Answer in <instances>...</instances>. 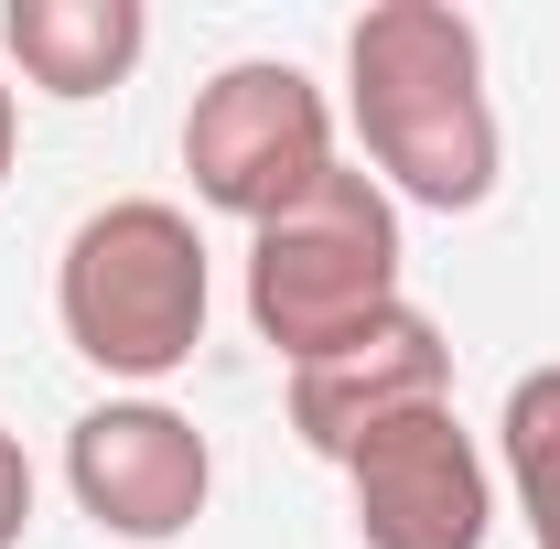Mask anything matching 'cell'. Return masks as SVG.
I'll use <instances>...</instances> for the list:
<instances>
[{
    "mask_svg": "<svg viewBox=\"0 0 560 549\" xmlns=\"http://www.w3.org/2000/svg\"><path fill=\"white\" fill-rule=\"evenodd\" d=\"M206 237H195V215L162 206V195H119V206H97L86 226L66 237V259H55V324L66 344L97 366V377H173L195 344H206Z\"/></svg>",
    "mask_w": 560,
    "mask_h": 549,
    "instance_id": "2",
    "label": "cell"
},
{
    "mask_svg": "<svg viewBox=\"0 0 560 549\" xmlns=\"http://www.w3.org/2000/svg\"><path fill=\"white\" fill-rule=\"evenodd\" d=\"M442 399H453V344H442V324L420 302H399L388 324H366L335 355L291 366V431L324 464H346L366 431H388V420H410V410H442Z\"/></svg>",
    "mask_w": 560,
    "mask_h": 549,
    "instance_id": "7",
    "label": "cell"
},
{
    "mask_svg": "<svg viewBox=\"0 0 560 549\" xmlns=\"http://www.w3.org/2000/svg\"><path fill=\"white\" fill-rule=\"evenodd\" d=\"M22 528H33V464H22V442L0 431V549H22Z\"/></svg>",
    "mask_w": 560,
    "mask_h": 549,
    "instance_id": "10",
    "label": "cell"
},
{
    "mask_svg": "<svg viewBox=\"0 0 560 549\" xmlns=\"http://www.w3.org/2000/svg\"><path fill=\"white\" fill-rule=\"evenodd\" d=\"M184 173L215 215H237L248 237L291 215L324 173H335V108L324 86L280 55H248V66H215L184 108Z\"/></svg>",
    "mask_w": 560,
    "mask_h": 549,
    "instance_id": "4",
    "label": "cell"
},
{
    "mask_svg": "<svg viewBox=\"0 0 560 549\" xmlns=\"http://www.w3.org/2000/svg\"><path fill=\"white\" fill-rule=\"evenodd\" d=\"M346 506L366 549H486L495 475L475 453V431L453 420V399H442V410H410L346 453Z\"/></svg>",
    "mask_w": 560,
    "mask_h": 549,
    "instance_id": "5",
    "label": "cell"
},
{
    "mask_svg": "<svg viewBox=\"0 0 560 549\" xmlns=\"http://www.w3.org/2000/svg\"><path fill=\"white\" fill-rule=\"evenodd\" d=\"M495 442H506V484H517V506H528V539L560 549V366H528V377L506 388Z\"/></svg>",
    "mask_w": 560,
    "mask_h": 549,
    "instance_id": "9",
    "label": "cell"
},
{
    "mask_svg": "<svg viewBox=\"0 0 560 549\" xmlns=\"http://www.w3.org/2000/svg\"><path fill=\"white\" fill-rule=\"evenodd\" d=\"M0 44L44 97H108V86H130L140 44H151V11L140 0H11Z\"/></svg>",
    "mask_w": 560,
    "mask_h": 549,
    "instance_id": "8",
    "label": "cell"
},
{
    "mask_svg": "<svg viewBox=\"0 0 560 549\" xmlns=\"http://www.w3.org/2000/svg\"><path fill=\"white\" fill-rule=\"evenodd\" d=\"M66 484H75V506H86L108 539L162 549V539H184V528L206 517L215 453H206V431L184 410H162V399H108V410H86L66 431Z\"/></svg>",
    "mask_w": 560,
    "mask_h": 549,
    "instance_id": "6",
    "label": "cell"
},
{
    "mask_svg": "<svg viewBox=\"0 0 560 549\" xmlns=\"http://www.w3.org/2000/svg\"><path fill=\"white\" fill-rule=\"evenodd\" d=\"M11 162H22V97L0 86V184H11Z\"/></svg>",
    "mask_w": 560,
    "mask_h": 549,
    "instance_id": "11",
    "label": "cell"
},
{
    "mask_svg": "<svg viewBox=\"0 0 560 549\" xmlns=\"http://www.w3.org/2000/svg\"><path fill=\"white\" fill-rule=\"evenodd\" d=\"M388 313H399V195L335 162L291 215L248 237V324L280 366H313Z\"/></svg>",
    "mask_w": 560,
    "mask_h": 549,
    "instance_id": "3",
    "label": "cell"
},
{
    "mask_svg": "<svg viewBox=\"0 0 560 549\" xmlns=\"http://www.w3.org/2000/svg\"><path fill=\"white\" fill-rule=\"evenodd\" d=\"M346 108L388 195L431 215H475L495 195V97H486V33L453 0H377L346 33Z\"/></svg>",
    "mask_w": 560,
    "mask_h": 549,
    "instance_id": "1",
    "label": "cell"
}]
</instances>
